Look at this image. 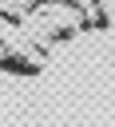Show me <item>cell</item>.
<instances>
[{
	"label": "cell",
	"instance_id": "cell-1",
	"mask_svg": "<svg viewBox=\"0 0 115 127\" xmlns=\"http://www.w3.org/2000/svg\"><path fill=\"white\" fill-rule=\"evenodd\" d=\"M0 71H12V75H40V64L28 60V56L8 52V56H0Z\"/></svg>",
	"mask_w": 115,
	"mask_h": 127
},
{
	"label": "cell",
	"instance_id": "cell-2",
	"mask_svg": "<svg viewBox=\"0 0 115 127\" xmlns=\"http://www.w3.org/2000/svg\"><path fill=\"white\" fill-rule=\"evenodd\" d=\"M0 48H4V52H8V40H4V36H0Z\"/></svg>",
	"mask_w": 115,
	"mask_h": 127
}]
</instances>
